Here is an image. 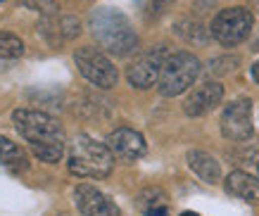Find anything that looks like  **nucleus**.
Masks as SVG:
<instances>
[{"mask_svg":"<svg viewBox=\"0 0 259 216\" xmlns=\"http://www.w3.org/2000/svg\"><path fill=\"white\" fill-rule=\"evenodd\" d=\"M12 123H15L17 133L31 145L33 154L40 162L55 164L62 159L67 138H64V128L57 123V119H53L46 112H38V109H15Z\"/></svg>","mask_w":259,"mask_h":216,"instance_id":"f257e3e1","label":"nucleus"},{"mask_svg":"<svg viewBox=\"0 0 259 216\" xmlns=\"http://www.w3.org/2000/svg\"><path fill=\"white\" fill-rule=\"evenodd\" d=\"M88 29L93 33V38L98 40V46L110 55L126 57L138 48V36H136L131 22L112 8L93 10L88 17Z\"/></svg>","mask_w":259,"mask_h":216,"instance_id":"f03ea898","label":"nucleus"},{"mask_svg":"<svg viewBox=\"0 0 259 216\" xmlns=\"http://www.w3.org/2000/svg\"><path fill=\"white\" fill-rule=\"evenodd\" d=\"M67 166L79 178H105L112 174L114 154L110 152L107 143H98L95 138L81 133L69 145Z\"/></svg>","mask_w":259,"mask_h":216,"instance_id":"7ed1b4c3","label":"nucleus"},{"mask_svg":"<svg viewBox=\"0 0 259 216\" xmlns=\"http://www.w3.org/2000/svg\"><path fill=\"white\" fill-rule=\"evenodd\" d=\"M202 71V64L193 53H171L166 57L164 67H162V74H159L157 81V91L164 95V98H176L181 93H186L190 85L197 81Z\"/></svg>","mask_w":259,"mask_h":216,"instance_id":"20e7f679","label":"nucleus"},{"mask_svg":"<svg viewBox=\"0 0 259 216\" xmlns=\"http://www.w3.org/2000/svg\"><path fill=\"white\" fill-rule=\"evenodd\" d=\"M254 17L247 8H226L212 19V38L224 48L240 46L252 31Z\"/></svg>","mask_w":259,"mask_h":216,"instance_id":"39448f33","label":"nucleus"},{"mask_svg":"<svg viewBox=\"0 0 259 216\" xmlns=\"http://www.w3.org/2000/svg\"><path fill=\"white\" fill-rule=\"evenodd\" d=\"M74 62H76L79 71L83 74V78H88L91 83L102 88V91H110V88L117 85V81H119L117 67H114L110 57L105 53H100L98 48H91V46L79 48V50L74 53Z\"/></svg>","mask_w":259,"mask_h":216,"instance_id":"423d86ee","label":"nucleus"},{"mask_svg":"<svg viewBox=\"0 0 259 216\" xmlns=\"http://www.w3.org/2000/svg\"><path fill=\"white\" fill-rule=\"evenodd\" d=\"M166 57H169V50L166 46H152L148 48L145 53H141V57H136V62L128 67L126 71V78L134 88H152L157 85L159 74H162V67H164Z\"/></svg>","mask_w":259,"mask_h":216,"instance_id":"0eeeda50","label":"nucleus"},{"mask_svg":"<svg viewBox=\"0 0 259 216\" xmlns=\"http://www.w3.org/2000/svg\"><path fill=\"white\" fill-rule=\"evenodd\" d=\"M221 133L228 140H247L254 133V123H252V100L250 98H238V100L228 102L219 119Z\"/></svg>","mask_w":259,"mask_h":216,"instance_id":"6e6552de","label":"nucleus"},{"mask_svg":"<svg viewBox=\"0 0 259 216\" xmlns=\"http://www.w3.org/2000/svg\"><path fill=\"white\" fill-rule=\"evenodd\" d=\"M74 202L83 216H121V209L107 195L88 183H81L74 190Z\"/></svg>","mask_w":259,"mask_h":216,"instance_id":"1a4fd4ad","label":"nucleus"},{"mask_svg":"<svg viewBox=\"0 0 259 216\" xmlns=\"http://www.w3.org/2000/svg\"><path fill=\"white\" fill-rule=\"evenodd\" d=\"M107 147L110 152L114 154V159H121V162H134V159H141L148 145H145V138H143L138 131L134 128H117L107 136Z\"/></svg>","mask_w":259,"mask_h":216,"instance_id":"9d476101","label":"nucleus"},{"mask_svg":"<svg viewBox=\"0 0 259 216\" xmlns=\"http://www.w3.org/2000/svg\"><path fill=\"white\" fill-rule=\"evenodd\" d=\"M221 100H224V85L217 83V81H207L186 98L183 112L188 116H204L209 114L217 105H221Z\"/></svg>","mask_w":259,"mask_h":216,"instance_id":"9b49d317","label":"nucleus"},{"mask_svg":"<svg viewBox=\"0 0 259 216\" xmlns=\"http://www.w3.org/2000/svg\"><path fill=\"white\" fill-rule=\"evenodd\" d=\"M228 195H233L238 200H245L250 204H259V178L245 174V171H231L224 181Z\"/></svg>","mask_w":259,"mask_h":216,"instance_id":"f8f14e48","label":"nucleus"},{"mask_svg":"<svg viewBox=\"0 0 259 216\" xmlns=\"http://www.w3.org/2000/svg\"><path fill=\"white\" fill-rule=\"evenodd\" d=\"M38 29L43 31V36H46L50 43H62V40L74 38V36L81 31V26L74 17L50 15L48 19H43V24H38Z\"/></svg>","mask_w":259,"mask_h":216,"instance_id":"ddd939ff","label":"nucleus"},{"mask_svg":"<svg viewBox=\"0 0 259 216\" xmlns=\"http://www.w3.org/2000/svg\"><path fill=\"white\" fill-rule=\"evenodd\" d=\"M186 159H188V166L202 178L204 183H217L221 178L219 162L209 152H204V150H190Z\"/></svg>","mask_w":259,"mask_h":216,"instance_id":"4468645a","label":"nucleus"},{"mask_svg":"<svg viewBox=\"0 0 259 216\" xmlns=\"http://www.w3.org/2000/svg\"><path fill=\"white\" fill-rule=\"evenodd\" d=\"M0 166H5L10 171H24L29 169V159L22 147L12 143L10 138L0 136Z\"/></svg>","mask_w":259,"mask_h":216,"instance_id":"2eb2a0df","label":"nucleus"},{"mask_svg":"<svg viewBox=\"0 0 259 216\" xmlns=\"http://www.w3.org/2000/svg\"><path fill=\"white\" fill-rule=\"evenodd\" d=\"M24 55V43L12 33H0V60H17Z\"/></svg>","mask_w":259,"mask_h":216,"instance_id":"dca6fc26","label":"nucleus"},{"mask_svg":"<svg viewBox=\"0 0 259 216\" xmlns=\"http://www.w3.org/2000/svg\"><path fill=\"white\" fill-rule=\"evenodd\" d=\"M176 33H181V36L186 40H190V43H204V40H207V33H204L202 26L197 22H188V19H183V22L176 26Z\"/></svg>","mask_w":259,"mask_h":216,"instance_id":"f3484780","label":"nucleus"},{"mask_svg":"<svg viewBox=\"0 0 259 216\" xmlns=\"http://www.w3.org/2000/svg\"><path fill=\"white\" fill-rule=\"evenodd\" d=\"M24 5L36 10V12H46V15H55L57 12V5L53 0H24Z\"/></svg>","mask_w":259,"mask_h":216,"instance_id":"a211bd4d","label":"nucleus"},{"mask_svg":"<svg viewBox=\"0 0 259 216\" xmlns=\"http://www.w3.org/2000/svg\"><path fill=\"white\" fill-rule=\"evenodd\" d=\"M171 5V0H150V12H155V15H162L166 8Z\"/></svg>","mask_w":259,"mask_h":216,"instance_id":"6ab92c4d","label":"nucleus"},{"mask_svg":"<svg viewBox=\"0 0 259 216\" xmlns=\"http://www.w3.org/2000/svg\"><path fill=\"white\" fill-rule=\"evenodd\" d=\"M143 216H169V211H166L164 207H157V204H155V207H150Z\"/></svg>","mask_w":259,"mask_h":216,"instance_id":"aec40b11","label":"nucleus"},{"mask_svg":"<svg viewBox=\"0 0 259 216\" xmlns=\"http://www.w3.org/2000/svg\"><path fill=\"white\" fill-rule=\"evenodd\" d=\"M252 78H254V83L259 85V60L252 64Z\"/></svg>","mask_w":259,"mask_h":216,"instance_id":"412c9836","label":"nucleus"},{"mask_svg":"<svg viewBox=\"0 0 259 216\" xmlns=\"http://www.w3.org/2000/svg\"><path fill=\"white\" fill-rule=\"evenodd\" d=\"M181 216H200V214H195V211H183Z\"/></svg>","mask_w":259,"mask_h":216,"instance_id":"4be33fe9","label":"nucleus"}]
</instances>
